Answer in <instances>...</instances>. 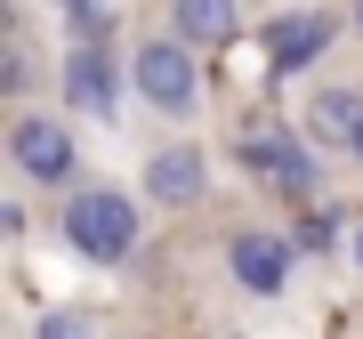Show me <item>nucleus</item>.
Segmentation results:
<instances>
[{
	"instance_id": "0eeeda50",
	"label": "nucleus",
	"mask_w": 363,
	"mask_h": 339,
	"mask_svg": "<svg viewBox=\"0 0 363 339\" xmlns=\"http://www.w3.org/2000/svg\"><path fill=\"white\" fill-rule=\"evenodd\" d=\"M57 81H65V105H81V113H113V105H121V81H130V65H113V49H105V40L97 33H81L73 40V49H65V73H57Z\"/></svg>"
},
{
	"instance_id": "f8f14e48",
	"label": "nucleus",
	"mask_w": 363,
	"mask_h": 339,
	"mask_svg": "<svg viewBox=\"0 0 363 339\" xmlns=\"http://www.w3.org/2000/svg\"><path fill=\"white\" fill-rule=\"evenodd\" d=\"M25 89H33V49H25V33H9V65H0V97H9V105H25Z\"/></svg>"
},
{
	"instance_id": "9d476101",
	"label": "nucleus",
	"mask_w": 363,
	"mask_h": 339,
	"mask_svg": "<svg viewBox=\"0 0 363 339\" xmlns=\"http://www.w3.org/2000/svg\"><path fill=\"white\" fill-rule=\"evenodd\" d=\"M169 33L194 40V49H234L242 40V0H169Z\"/></svg>"
},
{
	"instance_id": "4468645a",
	"label": "nucleus",
	"mask_w": 363,
	"mask_h": 339,
	"mask_svg": "<svg viewBox=\"0 0 363 339\" xmlns=\"http://www.w3.org/2000/svg\"><path fill=\"white\" fill-rule=\"evenodd\" d=\"M25 218H33V210H25V194H9V202H0V235H9V243L25 235Z\"/></svg>"
},
{
	"instance_id": "1a4fd4ad",
	"label": "nucleus",
	"mask_w": 363,
	"mask_h": 339,
	"mask_svg": "<svg viewBox=\"0 0 363 339\" xmlns=\"http://www.w3.org/2000/svg\"><path fill=\"white\" fill-rule=\"evenodd\" d=\"M210 194V154L194 138H178V145H162L154 162H145V202H162V210H194Z\"/></svg>"
},
{
	"instance_id": "f03ea898",
	"label": "nucleus",
	"mask_w": 363,
	"mask_h": 339,
	"mask_svg": "<svg viewBox=\"0 0 363 339\" xmlns=\"http://www.w3.org/2000/svg\"><path fill=\"white\" fill-rule=\"evenodd\" d=\"M130 89H138V105L145 113H162V121H194L202 113V49L194 40H178V33H145L138 49H130Z\"/></svg>"
},
{
	"instance_id": "2eb2a0df",
	"label": "nucleus",
	"mask_w": 363,
	"mask_h": 339,
	"mask_svg": "<svg viewBox=\"0 0 363 339\" xmlns=\"http://www.w3.org/2000/svg\"><path fill=\"white\" fill-rule=\"evenodd\" d=\"M347 25H355V40H363V0H347Z\"/></svg>"
},
{
	"instance_id": "f257e3e1",
	"label": "nucleus",
	"mask_w": 363,
	"mask_h": 339,
	"mask_svg": "<svg viewBox=\"0 0 363 339\" xmlns=\"http://www.w3.org/2000/svg\"><path fill=\"white\" fill-rule=\"evenodd\" d=\"M57 235H65V250L89 259V267H130L138 243H145V226H138V202L121 194V186H73Z\"/></svg>"
},
{
	"instance_id": "9b49d317",
	"label": "nucleus",
	"mask_w": 363,
	"mask_h": 339,
	"mask_svg": "<svg viewBox=\"0 0 363 339\" xmlns=\"http://www.w3.org/2000/svg\"><path fill=\"white\" fill-rule=\"evenodd\" d=\"M33 339H97V315L89 307H49L33 323Z\"/></svg>"
},
{
	"instance_id": "20e7f679",
	"label": "nucleus",
	"mask_w": 363,
	"mask_h": 339,
	"mask_svg": "<svg viewBox=\"0 0 363 339\" xmlns=\"http://www.w3.org/2000/svg\"><path fill=\"white\" fill-rule=\"evenodd\" d=\"M242 170L267 186V194H283V202H315L323 194V162H315V145L307 138H291V130H242Z\"/></svg>"
},
{
	"instance_id": "dca6fc26",
	"label": "nucleus",
	"mask_w": 363,
	"mask_h": 339,
	"mask_svg": "<svg viewBox=\"0 0 363 339\" xmlns=\"http://www.w3.org/2000/svg\"><path fill=\"white\" fill-rule=\"evenodd\" d=\"M347 162H355V170H363V130H355V145H347Z\"/></svg>"
},
{
	"instance_id": "423d86ee",
	"label": "nucleus",
	"mask_w": 363,
	"mask_h": 339,
	"mask_svg": "<svg viewBox=\"0 0 363 339\" xmlns=\"http://www.w3.org/2000/svg\"><path fill=\"white\" fill-rule=\"evenodd\" d=\"M291 267H298V243L274 235V226H242L226 243V274L250 291V299H283L291 291Z\"/></svg>"
},
{
	"instance_id": "7ed1b4c3",
	"label": "nucleus",
	"mask_w": 363,
	"mask_h": 339,
	"mask_svg": "<svg viewBox=\"0 0 363 339\" xmlns=\"http://www.w3.org/2000/svg\"><path fill=\"white\" fill-rule=\"evenodd\" d=\"M9 170L16 186H33V194H65L81 178V138L65 113H40V105H16L9 113Z\"/></svg>"
},
{
	"instance_id": "39448f33",
	"label": "nucleus",
	"mask_w": 363,
	"mask_h": 339,
	"mask_svg": "<svg viewBox=\"0 0 363 339\" xmlns=\"http://www.w3.org/2000/svg\"><path fill=\"white\" fill-rule=\"evenodd\" d=\"M339 25H347L339 9H291V16H267L259 25V49H267L274 73H307V65H323V49L339 40Z\"/></svg>"
},
{
	"instance_id": "ddd939ff",
	"label": "nucleus",
	"mask_w": 363,
	"mask_h": 339,
	"mask_svg": "<svg viewBox=\"0 0 363 339\" xmlns=\"http://www.w3.org/2000/svg\"><path fill=\"white\" fill-rule=\"evenodd\" d=\"M57 9H65L81 33H97V25H105V0H57Z\"/></svg>"
},
{
	"instance_id": "f3484780",
	"label": "nucleus",
	"mask_w": 363,
	"mask_h": 339,
	"mask_svg": "<svg viewBox=\"0 0 363 339\" xmlns=\"http://www.w3.org/2000/svg\"><path fill=\"white\" fill-rule=\"evenodd\" d=\"M355 259H363V226H355Z\"/></svg>"
},
{
	"instance_id": "6e6552de",
	"label": "nucleus",
	"mask_w": 363,
	"mask_h": 339,
	"mask_svg": "<svg viewBox=\"0 0 363 339\" xmlns=\"http://www.w3.org/2000/svg\"><path fill=\"white\" fill-rule=\"evenodd\" d=\"M363 130V89H347V81H315L307 97H298V138L323 145V154H347Z\"/></svg>"
}]
</instances>
